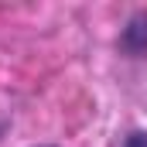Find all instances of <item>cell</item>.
I'll return each mask as SVG.
<instances>
[{"mask_svg": "<svg viewBox=\"0 0 147 147\" xmlns=\"http://www.w3.org/2000/svg\"><path fill=\"white\" fill-rule=\"evenodd\" d=\"M123 147H147V134H144V130H137V134H130Z\"/></svg>", "mask_w": 147, "mask_h": 147, "instance_id": "cell-1", "label": "cell"}]
</instances>
